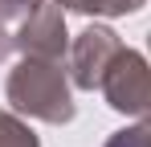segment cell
<instances>
[{"label":"cell","mask_w":151,"mask_h":147,"mask_svg":"<svg viewBox=\"0 0 151 147\" xmlns=\"http://www.w3.org/2000/svg\"><path fill=\"white\" fill-rule=\"evenodd\" d=\"M37 4H41V0H0V17L12 21V24H21V17H29Z\"/></svg>","instance_id":"obj_8"},{"label":"cell","mask_w":151,"mask_h":147,"mask_svg":"<svg viewBox=\"0 0 151 147\" xmlns=\"http://www.w3.org/2000/svg\"><path fill=\"white\" fill-rule=\"evenodd\" d=\"M17 49L21 53H33V57H65L70 49V33H65V8L53 4V0H41L29 17H21L17 24Z\"/></svg>","instance_id":"obj_4"},{"label":"cell","mask_w":151,"mask_h":147,"mask_svg":"<svg viewBox=\"0 0 151 147\" xmlns=\"http://www.w3.org/2000/svg\"><path fill=\"white\" fill-rule=\"evenodd\" d=\"M8 53H17V24L0 17V61H4Z\"/></svg>","instance_id":"obj_9"},{"label":"cell","mask_w":151,"mask_h":147,"mask_svg":"<svg viewBox=\"0 0 151 147\" xmlns=\"http://www.w3.org/2000/svg\"><path fill=\"white\" fill-rule=\"evenodd\" d=\"M102 147H151V122H135V127H123V131H114L110 139Z\"/></svg>","instance_id":"obj_7"},{"label":"cell","mask_w":151,"mask_h":147,"mask_svg":"<svg viewBox=\"0 0 151 147\" xmlns=\"http://www.w3.org/2000/svg\"><path fill=\"white\" fill-rule=\"evenodd\" d=\"M143 119H147V122H151V106H147V115H143Z\"/></svg>","instance_id":"obj_10"},{"label":"cell","mask_w":151,"mask_h":147,"mask_svg":"<svg viewBox=\"0 0 151 147\" xmlns=\"http://www.w3.org/2000/svg\"><path fill=\"white\" fill-rule=\"evenodd\" d=\"M102 98L110 110L119 115H147L151 106V61L139 53V49H119V57L110 61V70L102 74Z\"/></svg>","instance_id":"obj_2"},{"label":"cell","mask_w":151,"mask_h":147,"mask_svg":"<svg viewBox=\"0 0 151 147\" xmlns=\"http://www.w3.org/2000/svg\"><path fill=\"white\" fill-rule=\"evenodd\" d=\"M119 33L110 24H86L70 45V78H74L78 90H98L102 74L110 70V61L119 57Z\"/></svg>","instance_id":"obj_3"},{"label":"cell","mask_w":151,"mask_h":147,"mask_svg":"<svg viewBox=\"0 0 151 147\" xmlns=\"http://www.w3.org/2000/svg\"><path fill=\"white\" fill-rule=\"evenodd\" d=\"M4 94H8V102H12L17 115L41 119L49 127H61V122H70L78 115L74 78H70V70L57 57H33V53H25L17 61V70L8 74Z\"/></svg>","instance_id":"obj_1"},{"label":"cell","mask_w":151,"mask_h":147,"mask_svg":"<svg viewBox=\"0 0 151 147\" xmlns=\"http://www.w3.org/2000/svg\"><path fill=\"white\" fill-rule=\"evenodd\" d=\"M70 12H86V17H127V12H139L147 0H53Z\"/></svg>","instance_id":"obj_5"},{"label":"cell","mask_w":151,"mask_h":147,"mask_svg":"<svg viewBox=\"0 0 151 147\" xmlns=\"http://www.w3.org/2000/svg\"><path fill=\"white\" fill-rule=\"evenodd\" d=\"M147 49H151V33H147Z\"/></svg>","instance_id":"obj_11"},{"label":"cell","mask_w":151,"mask_h":147,"mask_svg":"<svg viewBox=\"0 0 151 147\" xmlns=\"http://www.w3.org/2000/svg\"><path fill=\"white\" fill-rule=\"evenodd\" d=\"M0 147H41V139L17 110H0Z\"/></svg>","instance_id":"obj_6"}]
</instances>
